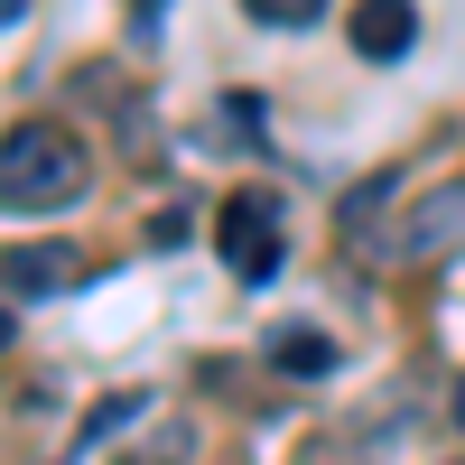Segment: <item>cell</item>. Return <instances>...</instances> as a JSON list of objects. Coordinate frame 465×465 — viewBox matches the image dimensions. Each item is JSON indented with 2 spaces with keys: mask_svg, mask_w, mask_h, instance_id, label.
Instances as JSON below:
<instances>
[{
  "mask_svg": "<svg viewBox=\"0 0 465 465\" xmlns=\"http://www.w3.org/2000/svg\"><path fill=\"white\" fill-rule=\"evenodd\" d=\"M84 140H74L65 122H10V140H0V205L10 214H65L74 196H84Z\"/></svg>",
  "mask_w": 465,
  "mask_h": 465,
  "instance_id": "1",
  "label": "cell"
},
{
  "mask_svg": "<svg viewBox=\"0 0 465 465\" xmlns=\"http://www.w3.org/2000/svg\"><path fill=\"white\" fill-rule=\"evenodd\" d=\"M214 242H223V270H232V280L261 289L270 270H280V196H223Z\"/></svg>",
  "mask_w": 465,
  "mask_h": 465,
  "instance_id": "2",
  "label": "cell"
},
{
  "mask_svg": "<svg viewBox=\"0 0 465 465\" xmlns=\"http://www.w3.org/2000/svg\"><path fill=\"white\" fill-rule=\"evenodd\" d=\"M456 252H465V177L429 186V196L410 205V223H401L391 261H401V270H429V261H456Z\"/></svg>",
  "mask_w": 465,
  "mask_h": 465,
  "instance_id": "3",
  "label": "cell"
},
{
  "mask_svg": "<svg viewBox=\"0 0 465 465\" xmlns=\"http://www.w3.org/2000/svg\"><path fill=\"white\" fill-rule=\"evenodd\" d=\"M344 37H354V56H372V65H401L419 47V10L410 0H354V10H344Z\"/></svg>",
  "mask_w": 465,
  "mask_h": 465,
  "instance_id": "4",
  "label": "cell"
},
{
  "mask_svg": "<svg viewBox=\"0 0 465 465\" xmlns=\"http://www.w3.org/2000/svg\"><path fill=\"white\" fill-rule=\"evenodd\" d=\"M65 289H84V252L74 242H19L10 252V298H65Z\"/></svg>",
  "mask_w": 465,
  "mask_h": 465,
  "instance_id": "5",
  "label": "cell"
},
{
  "mask_svg": "<svg viewBox=\"0 0 465 465\" xmlns=\"http://www.w3.org/2000/svg\"><path fill=\"white\" fill-rule=\"evenodd\" d=\"M391 196H401V177H363L354 196H344V214H335V242H344V252H381V261H391V242H381V214H391Z\"/></svg>",
  "mask_w": 465,
  "mask_h": 465,
  "instance_id": "6",
  "label": "cell"
},
{
  "mask_svg": "<svg viewBox=\"0 0 465 465\" xmlns=\"http://www.w3.org/2000/svg\"><path fill=\"white\" fill-rule=\"evenodd\" d=\"M270 363H280L289 381H317V372H335V344H326L317 326H289L280 344H270Z\"/></svg>",
  "mask_w": 465,
  "mask_h": 465,
  "instance_id": "7",
  "label": "cell"
},
{
  "mask_svg": "<svg viewBox=\"0 0 465 465\" xmlns=\"http://www.w3.org/2000/svg\"><path fill=\"white\" fill-rule=\"evenodd\" d=\"M140 410H149V391H112V401H103V410L84 419V456H94V447H112V438H122Z\"/></svg>",
  "mask_w": 465,
  "mask_h": 465,
  "instance_id": "8",
  "label": "cell"
},
{
  "mask_svg": "<svg viewBox=\"0 0 465 465\" xmlns=\"http://www.w3.org/2000/svg\"><path fill=\"white\" fill-rule=\"evenodd\" d=\"M242 10L261 28H307V19H326V0H242Z\"/></svg>",
  "mask_w": 465,
  "mask_h": 465,
  "instance_id": "9",
  "label": "cell"
},
{
  "mask_svg": "<svg viewBox=\"0 0 465 465\" xmlns=\"http://www.w3.org/2000/svg\"><path fill=\"white\" fill-rule=\"evenodd\" d=\"M261 122H270V112L252 94H223V140H261Z\"/></svg>",
  "mask_w": 465,
  "mask_h": 465,
  "instance_id": "10",
  "label": "cell"
},
{
  "mask_svg": "<svg viewBox=\"0 0 465 465\" xmlns=\"http://www.w3.org/2000/svg\"><path fill=\"white\" fill-rule=\"evenodd\" d=\"M131 10H140V37H149V28H159V0H131Z\"/></svg>",
  "mask_w": 465,
  "mask_h": 465,
  "instance_id": "11",
  "label": "cell"
},
{
  "mask_svg": "<svg viewBox=\"0 0 465 465\" xmlns=\"http://www.w3.org/2000/svg\"><path fill=\"white\" fill-rule=\"evenodd\" d=\"M456 429H465V381H456Z\"/></svg>",
  "mask_w": 465,
  "mask_h": 465,
  "instance_id": "12",
  "label": "cell"
}]
</instances>
